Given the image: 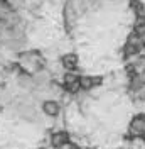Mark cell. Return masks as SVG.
I'll return each mask as SVG.
<instances>
[{"instance_id":"1","label":"cell","mask_w":145,"mask_h":149,"mask_svg":"<svg viewBox=\"0 0 145 149\" xmlns=\"http://www.w3.org/2000/svg\"><path fill=\"white\" fill-rule=\"evenodd\" d=\"M41 112L47 119H57L63 113V105L57 98H44L41 102Z\"/></svg>"},{"instance_id":"3","label":"cell","mask_w":145,"mask_h":149,"mask_svg":"<svg viewBox=\"0 0 145 149\" xmlns=\"http://www.w3.org/2000/svg\"><path fill=\"white\" fill-rule=\"evenodd\" d=\"M69 141H71V132L66 129L52 130L51 136H49V144H51V148H54V149H61Z\"/></svg>"},{"instance_id":"2","label":"cell","mask_w":145,"mask_h":149,"mask_svg":"<svg viewBox=\"0 0 145 149\" xmlns=\"http://www.w3.org/2000/svg\"><path fill=\"white\" fill-rule=\"evenodd\" d=\"M79 54L72 53V51H68V53H63L61 58H59V66L63 68V71H68V73H78L79 70Z\"/></svg>"}]
</instances>
